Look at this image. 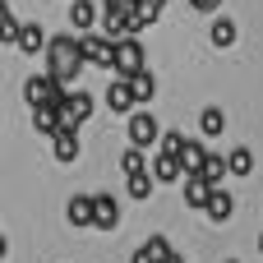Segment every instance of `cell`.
<instances>
[{
    "instance_id": "6da1fadb",
    "label": "cell",
    "mask_w": 263,
    "mask_h": 263,
    "mask_svg": "<svg viewBox=\"0 0 263 263\" xmlns=\"http://www.w3.org/2000/svg\"><path fill=\"white\" fill-rule=\"evenodd\" d=\"M42 55H46V74L60 79L65 88H69V83L79 79V69L88 65L83 51H79V37H65V32H60V37H46V51H42Z\"/></svg>"
},
{
    "instance_id": "7a4b0ae2",
    "label": "cell",
    "mask_w": 263,
    "mask_h": 263,
    "mask_svg": "<svg viewBox=\"0 0 263 263\" xmlns=\"http://www.w3.org/2000/svg\"><path fill=\"white\" fill-rule=\"evenodd\" d=\"M79 51L88 65H102V69H116V42L106 32H83L79 37Z\"/></svg>"
},
{
    "instance_id": "3957f363",
    "label": "cell",
    "mask_w": 263,
    "mask_h": 263,
    "mask_svg": "<svg viewBox=\"0 0 263 263\" xmlns=\"http://www.w3.org/2000/svg\"><path fill=\"white\" fill-rule=\"evenodd\" d=\"M23 97H28L32 106H55V102L65 97V83L51 79V74H32V79L23 83Z\"/></svg>"
},
{
    "instance_id": "277c9868",
    "label": "cell",
    "mask_w": 263,
    "mask_h": 263,
    "mask_svg": "<svg viewBox=\"0 0 263 263\" xmlns=\"http://www.w3.org/2000/svg\"><path fill=\"white\" fill-rule=\"evenodd\" d=\"M139 69H143V42H139V37H120V42H116V74L129 79V74H139Z\"/></svg>"
},
{
    "instance_id": "5b68a950",
    "label": "cell",
    "mask_w": 263,
    "mask_h": 263,
    "mask_svg": "<svg viewBox=\"0 0 263 263\" xmlns=\"http://www.w3.org/2000/svg\"><path fill=\"white\" fill-rule=\"evenodd\" d=\"M125 129H129V148H153V143L162 139V125H157L148 111H134Z\"/></svg>"
},
{
    "instance_id": "8992f818",
    "label": "cell",
    "mask_w": 263,
    "mask_h": 263,
    "mask_svg": "<svg viewBox=\"0 0 263 263\" xmlns=\"http://www.w3.org/2000/svg\"><path fill=\"white\" fill-rule=\"evenodd\" d=\"M92 227L97 231H116L120 227V203L111 194H92Z\"/></svg>"
},
{
    "instance_id": "52a82bcc",
    "label": "cell",
    "mask_w": 263,
    "mask_h": 263,
    "mask_svg": "<svg viewBox=\"0 0 263 263\" xmlns=\"http://www.w3.org/2000/svg\"><path fill=\"white\" fill-rule=\"evenodd\" d=\"M51 148H55V162H60V166L79 162V129H55V134H51Z\"/></svg>"
},
{
    "instance_id": "ba28073f",
    "label": "cell",
    "mask_w": 263,
    "mask_h": 263,
    "mask_svg": "<svg viewBox=\"0 0 263 263\" xmlns=\"http://www.w3.org/2000/svg\"><path fill=\"white\" fill-rule=\"evenodd\" d=\"M203 213H208V222H231L236 199H231L227 190H217V185H213V190H208V208H203Z\"/></svg>"
},
{
    "instance_id": "9c48e42d",
    "label": "cell",
    "mask_w": 263,
    "mask_h": 263,
    "mask_svg": "<svg viewBox=\"0 0 263 263\" xmlns=\"http://www.w3.org/2000/svg\"><path fill=\"white\" fill-rule=\"evenodd\" d=\"M180 176H185L180 157H171V153H157V162H153V180H157V185H176Z\"/></svg>"
},
{
    "instance_id": "30bf717a",
    "label": "cell",
    "mask_w": 263,
    "mask_h": 263,
    "mask_svg": "<svg viewBox=\"0 0 263 263\" xmlns=\"http://www.w3.org/2000/svg\"><path fill=\"white\" fill-rule=\"evenodd\" d=\"M14 46H18L23 55H42V51H46V32H42L37 23H23V28H18V42H14Z\"/></svg>"
},
{
    "instance_id": "8fae6325",
    "label": "cell",
    "mask_w": 263,
    "mask_h": 263,
    "mask_svg": "<svg viewBox=\"0 0 263 263\" xmlns=\"http://www.w3.org/2000/svg\"><path fill=\"white\" fill-rule=\"evenodd\" d=\"M106 106H111L116 116H129V111H134V92H129L125 79H116V83L106 88Z\"/></svg>"
},
{
    "instance_id": "7c38bea8",
    "label": "cell",
    "mask_w": 263,
    "mask_h": 263,
    "mask_svg": "<svg viewBox=\"0 0 263 263\" xmlns=\"http://www.w3.org/2000/svg\"><path fill=\"white\" fill-rule=\"evenodd\" d=\"M97 18H102V14H97V5H92V0H74V5H69V23H74L79 32H92V28H97Z\"/></svg>"
},
{
    "instance_id": "4fadbf2b",
    "label": "cell",
    "mask_w": 263,
    "mask_h": 263,
    "mask_svg": "<svg viewBox=\"0 0 263 263\" xmlns=\"http://www.w3.org/2000/svg\"><path fill=\"white\" fill-rule=\"evenodd\" d=\"M65 217H69V227H92V194H74Z\"/></svg>"
},
{
    "instance_id": "5bb4252c",
    "label": "cell",
    "mask_w": 263,
    "mask_h": 263,
    "mask_svg": "<svg viewBox=\"0 0 263 263\" xmlns=\"http://www.w3.org/2000/svg\"><path fill=\"white\" fill-rule=\"evenodd\" d=\"M125 83H129V92H134V102H153V97H157V79H153L148 69H139V74H129Z\"/></svg>"
},
{
    "instance_id": "9a60e30c",
    "label": "cell",
    "mask_w": 263,
    "mask_h": 263,
    "mask_svg": "<svg viewBox=\"0 0 263 263\" xmlns=\"http://www.w3.org/2000/svg\"><path fill=\"white\" fill-rule=\"evenodd\" d=\"M222 129H227V116H222V106H203V111H199V134H203V139H217Z\"/></svg>"
},
{
    "instance_id": "2e32d148",
    "label": "cell",
    "mask_w": 263,
    "mask_h": 263,
    "mask_svg": "<svg viewBox=\"0 0 263 263\" xmlns=\"http://www.w3.org/2000/svg\"><path fill=\"white\" fill-rule=\"evenodd\" d=\"M153 185H157V180H153V171H148V166L125 176V190H129V199H148V194H153Z\"/></svg>"
},
{
    "instance_id": "e0dca14e",
    "label": "cell",
    "mask_w": 263,
    "mask_h": 263,
    "mask_svg": "<svg viewBox=\"0 0 263 263\" xmlns=\"http://www.w3.org/2000/svg\"><path fill=\"white\" fill-rule=\"evenodd\" d=\"M194 176H199V180H208V185H222V176H227V157L208 153V157H203V166H199Z\"/></svg>"
},
{
    "instance_id": "ac0fdd59",
    "label": "cell",
    "mask_w": 263,
    "mask_h": 263,
    "mask_svg": "<svg viewBox=\"0 0 263 263\" xmlns=\"http://www.w3.org/2000/svg\"><path fill=\"white\" fill-rule=\"evenodd\" d=\"M208 190H213L208 180L190 176V180H185V203H190V208H208Z\"/></svg>"
},
{
    "instance_id": "d6986e66",
    "label": "cell",
    "mask_w": 263,
    "mask_h": 263,
    "mask_svg": "<svg viewBox=\"0 0 263 263\" xmlns=\"http://www.w3.org/2000/svg\"><path fill=\"white\" fill-rule=\"evenodd\" d=\"M203 157H208V148H203V143H194V139H190V143L180 148V166H185L190 176H194V171L203 166Z\"/></svg>"
},
{
    "instance_id": "ffe728a7",
    "label": "cell",
    "mask_w": 263,
    "mask_h": 263,
    "mask_svg": "<svg viewBox=\"0 0 263 263\" xmlns=\"http://www.w3.org/2000/svg\"><path fill=\"white\" fill-rule=\"evenodd\" d=\"M227 171H231V176H250V171H254V153H250V148H236V153L227 157Z\"/></svg>"
},
{
    "instance_id": "44dd1931",
    "label": "cell",
    "mask_w": 263,
    "mask_h": 263,
    "mask_svg": "<svg viewBox=\"0 0 263 263\" xmlns=\"http://www.w3.org/2000/svg\"><path fill=\"white\" fill-rule=\"evenodd\" d=\"M231 42H236V23H231V18H217V23H213V46L227 51Z\"/></svg>"
},
{
    "instance_id": "7402d4cb",
    "label": "cell",
    "mask_w": 263,
    "mask_h": 263,
    "mask_svg": "<svg viewBox=\"0 0 263 263\" xmlns=\"http://www.w3.org/2000/svg\"><path fill=\"white\" fill-rule=\"evenodd\" d=\"M32 125H37L42 134H55V129H60V116H55V106H37V111H32Z\"/></svg>"
},
{
    "instance_id": "603a6c76",
    "label": "cell",
    "mask_w": 263,
    "mask_h": 263,
    "mask_svg": "<svg viewBox=\"0 0 263 263\" xmlns=\"http://www.w3.org/2000/svg\"><path fill=\"white\" fill-rule=\"evenodd\" d=\"M18 28H23V23H18L9 9H0V42H5V46H14V42H18Z\"/></svg>"
},
{
    "instance_id": "cb8c5ba5",
    "label": "cell",
    "mask_w": 263,
    "mask_h": 263,
    "mask_svg": "<svg viewBox=\"0 0 263 263\" xmlns=\"http://www.w3.org/2000/svg\"><path fill=\"white\" fill-rule=\"evenodd\" d=\"M157 143H162V153H171V157H180V148H185L190 139H185L180 129H162V139H157Z\"/></svg>"
},
{
    "instance_id": "d4e9b609",
    "label": "cell",
    "mask_w": 263,
    "mask_h": 263,
    "mask_svg": "<svg viewBox=\"0 0 263 263\" xmlns=\"http://www.w3.org/2000/svg\"><path fill=\"white\" fill-rule=\"evenodd\" d=\"M143 166H148V157H143V148H129V153L120 157V171H125V176H129V171H143Z\"/></svg>"
},
{
    "instance_id": "484cf974",
    "label": "cell",
    "mask_w": 263,
    "mask_h": 263,
    "mask_svg": "<svg viewBox=\"0 0 263 263\" xmlns=\"http://www.w3.org/2000/svg\"><path fill=\"white\" fill-rule=\"evenodd\" d=\"M190 5H194V9H199V14H213V9H217V5H222V0H190Z\"/></svg>"
},
{
    "instance_id": "4316f807",
    "label": "cell",
    "mask_w": 263,
    "mask_h": 263,
    "mask_svg": "<svg viewBox=\"0 0 263 263\" xmlns=\"http://www.w3.org/2000/svg\"><path fill=\"white\" fill-rule=\"evenodd\" d=\"M5 254H9V240H5V236H0V259H5Z\"/></svg>"
},
{
    "instance_id": "83f0119b",
    "label": "cell",
    "mask_w": 263,
    "mask_h": 263,
    "mask_svg": "<svg viewBox=\"0 0 263 263\" xmlns=\"http://www.w3.org/2000/svg\"><path fill=\"white\" fill-rule=\"evenodd\" d=\"M259 254H263V236H259Z\"/></svg>"
},
{
    "instance_id": "f1b7e54d",
    "label": "cell",
    "mask_w": 263,
    "mask_h": 263,
    "mask_svg": "<svg viewBox=\"0 0 263 263\" xmlns=\"http://www.w3.org/2000/svg\"><path fill=\"white\" fill-rule=\"evenodd\" d=\"M227 263H240V259H227Z\"/></svg>"
},
{
    "instance_id": "f546056e",
    "label": "cell",
    "mask_w": 263,
    "mask_h": 263,
    "mask_svg": "<svg viewBox=\"0 0 263 263\" xmlns=\"http://www.w3.org/2000/svg\"><path fill=\"white\" fill-rule=\"evenodd\" d=\"M153 5H162V0H153Z\"/></svg>"
},
{
    "instance_id": "4dcf8cb0",
    "label": "cell",
    "mask_w": 263,
    "mask_h": 263,
    "mask_svg": "<svg viewBox=\"0 0 263 263\" xmlns=\"http://www.w3.org/2000/svg\"><path fill=\"white\" fill-rule=\"evenodd\" d=\"M0 9H5V0H0Z\"/></svg>"
},
{
    "instance_id": "1f68e13d",
    "label": "cell",
    "mask_w": 263,
    "mask_h": 263,
    "mask_svg": "<svg viewBox=\"0 0 263 263\" xmlns=\"http://www.w3.org/2000/svg\"><path fill=\"white\" fill-rule=\"evenodd\" d=\"M180 263H185V259H180Z\"/></svg>"
}]
</instances>
